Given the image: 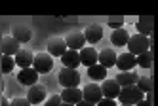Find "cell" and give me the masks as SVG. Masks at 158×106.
Masks as SVG:
<instances>
[{
    "mask_svg": "<svg viewBox=\"0 0 158 106\" xmlns=\"http://www.w3.org/2000/svg\"><path fill=\"white\" fill-rule=\"evenodd\" d=\"M128 53H131V55H141V53H145V51H149L152 45H151V40L147 38V36H143V34H133V36H130V40H128Z\"/></svg>",
    "mask_w": 158,
    "mask_h": 106,
    "instance_id": "6da1fadb",
    "label": "cell"
},
{
    "mask_svg": "<svg viewBox=\"0 0 158 106\" xmlns=\"http://www.w3.org/2000/svg\"><path fill=\"white\" fill-rule=\"evenodd\" d=\"M118 99L122 104H128V106H133L137 104L139 100H143V91L137 87V85H128V87H120V93H118Z\"/></svg>",
    "mask_w": 158,
    "mask_h": 106,
    "instance_id": "7a4b0ae2",
    "label": "cell"
},
{
    "mask_svg": "<svg viewBox=\"0 0 158 106\" xmlns=\"http://www.w3.org/2000/svg\"><path fill=\"white\" fill-rule=\"evenodd\" d=\"M32 68L36 70L38 74H48L53 68V59L50 53H38L35 59H32Z\"/></svg>",
    "mask_w": 158,
    "mask_h": 106,
    "instance_id": "3957f363",
    "label": "cell"
},
{
    "mask_svg": "<svg viewBox=\"0 0 158 106\" xmlns=\"http://www.w3.org/2000/svg\"><path fill=\"white\" fill-rule=\"evenodd\" d=\"M59 84L63 85V89H67V87H78V84H80V74H78V70L63 68L61 72H59Z\"/></svg>",
    "mask_w": 158,
    "mask_h": 106,
    "instance_id": "277c9868",
    "label": "cell"
},
{
    "mask_svg": "<svg viewBox=\"0 0 158 106\" xmlns=\"http://www.w3.org/2000/svg\"><path fill=\"white\" fill-rule=\"evenodd\" d=\"M101 99H103L101 85H97V84H88L82 89V100H88V102H92V104H97Z\"/></svg>",
    "mask_w": 158,
    "mask_h": 106,
    "instance_id": "5b68a950",
    "label": "cell"
},
{
    "mask_svg": "<svg viewBox=\"0 0 158 106\" xmlns=\"http://www.w3.org/2000/svg\"><path fill=\"white\" fill-rule=\"evenodd\" d=\"M17 80H19V84H23V85H35L36 84V80H38V72L32 66L29 68H21V72L17 74Z\"/></svg>",
    "mask_w": 158,
    "mask_h": 106,
    "instance_id": "8992f818",
    "label": "cell"
},
{
    "mask_svg": "<svg viewBox=\"0 0 158 106\" xmlns=\"http://www.w3.org/2000/svg\"><path fill=\"white\" fill-rule=\"evenodd\" d=\"M114 66L120 68V72H130V70L135 66V55H131V53L116 55V63H114Z\"/></svg>",
    "mask_w": 158,
    "mask_h": 106,
    "instance_id": "52a82bcc",
    "label": "cell"
},
{
    "mask_svg": "<svg viewBox=\"0 0 158 106\" xmlns=\"http://www.w3.org/2000/svg\"><path fill=\"white\" fill-rule=\"evenodd\" d=\"M65 44H67V48H69V49H73V51H78V49H82V48H86V40H84V34H82V32H71L69 36H67Z\"/></svg>",
    "mask_w": 158,
    "mask_h": 106,
    "instance_id": "ba28073f",
    "label": "cell"
},
{
    "mask_svg": "<svg viewBox=\"0 0 158 106\" xmlns=\"http://www.w3.org/2000/svg\"><path fill=\"white\" fill-rule=\"evenodd\" d=\"M44 99H46V87H44V85H38V84L31 85V89H29V93H27V100H29L31 104H38V102H42Z\"/></svg>",
    "mask_w": 158,
    "mask_h": 106,
    "instance_id": "9c48e42d",
    "label": "cell"
},
{
    "mask_svg": "<svg viewBox=\"0 0 158 106\" xmlns=\"http://www.w3.org/2000/svg\"><path fill=\"white\" fill-rule=\"evenodd\" d=\"M61 102H69V104H78L82 100V91L78 89V87H67L63 89L61 93Z\"/></svg>",
    "mask_w": 158,
    "mask_h": 106,
    "instance_id": "30bf717a",
    "label": "cell"
},
{
    "mask_svg": "<svg viewBox=\"0 0 158 106\" xmlns=\"http://www.w3.org/2000/svg\"><path fill=\"white\" fill-rule=\"evenodd\" d=\"M101 93H103L105 99H112V100H114L118 97V93H120V85L116 84V80H105L103 85H101Z\"/></svg>",
    "mask_w": 158,
    "mask_h": 106,
    "instance_id": "8fae6325",
    "label": "cell"
},
{
    "mask_svg": "<svg viewBox=\"0 0 158 106\" xmlns=\"http://www.w3.org/2000/svg\"><path fill=\"white\" fill-rule=\"evenodd\" d=\"M61 61H63V68H73V70H76L78 65H80V55H78V51L67 49L61 55Z\"/></svg>",
    "mask_w": 158,
    "mask_h": 106,
    "instance_id": "7c38bea8",
    "label": "cell"
},
{
    "mask_svg": "<svg viewBox=\"0 0 158 106\" xmlns=\"http://www.w3.org/2000/svg\"><path fill=\"white\" fill-rule=\"evenodd\" d=\"M78 55H80V65H84L88 68L97 65V51L94 48H82Z\"/></svg>",
    "mask_w": 158,
    "mask_h": 106,
    "instance_id": "4fadbf2b",
    "label": "cell"
},
{
    "mask_svg": "<svg viewBox=\"0 0 158 106\" xmlns=\"http://www.w3.org/2000/svg\"><path fill=\"white\" fill-rule=\"evenodd\" d=\"M101 38H103V27L101 25H89L84 32V40L89 44H97Z\"/></svg>",
    "mask_w": 158,
    "mask_h": 106,
    "instance_id": "5bb4252c",
    "label": "cell"
},
{
    "mask_svg": "<svg viewBox=\"0 0 158 106\" xmlns=\"http://www.w3.org/2000/svg\"><path fill=\"white\" fill-rule=\"evenodd\" d=\"M48 51L52 57H61L65 51H67V44L63 38H52L48 42Z\"/></svg>",
    "mask_w": 158,
    "mask_h": 106,
    "instance_id": "9a60e30c",
    "label": "cell"
},
{
    "mask_svg": "<svg viewBox=\"0 0 158 106\" xmlns=\"http://www.w3.org/2000/svg\"><path fill=\"white\" fill-rule=\"evenodd\" d=\"M32 53L31 51H27V49H19L15 55H14V63L17 65V66H21V68H29V66H32Z\"/></svg>",
    "mask_w": 158,
    "mask_h": 106,
    "instance_id": "2e32d148",
    "label": "cell"
},
{
    "mask_svg": "<svg viewBox=\"0 0 158 106\" xmlns=\"http://www.w3.org/2000/svg\"><path fill=\"white\" fill-rule=\"evenodd\" d=\"M97 61H99L101 66L110 68V66H114V63H116V53L112 51V49H103L97 55Z\"/></svg>",
    "mask_w": 158,
    "mask_h": 106,
    "instance_id": "e0dca14e",
    "label": "cell"
},
{
    "mask_svg": "<svg viewBox=\"0 0 158 106\" xmlns=\"http://www.w3.org/2000/svg\"><path fill=\"white\" fill-rule=\"evenodd\" d=\"M137 78H139V76L130 70V72H120L114 80H116V84H118L120 87H128V85H135V84H137Z\"/></svg>",
    "mask_w": 158,
    "mask_h": 106,
    "instance_id": "ac0fdd59",
    "label": "cell"
},
{
    "mask_svg": "<svg viewBox=\"0 0 158 106\" xmlns=\"http://www.w3.org/2000/svg\"><path fill=\"white\" fill-rule=\"evenodd\" d=\"M19 51V42L14 40L12 36H6L2 40V55H10V57H14L15 53Z\"/></svg>",
    "mask_w": 158,
    "mask_h": 106,
    "instance_id": "d6986e66",
    "label": "cell"
},
{
    "mask_svg": "<svg viewBox=\"0 0 158 106\" xmlns=\"http://www.w3.org/2000/svg\"><path fill=\"white\" fill-rule=\"evenodd\" d=\"M110 40H112V44H114V45L122 48V45H126V44H128L130 34H128V30H126V29H116L114 32L110 34Z\"/></svg>",
    "mask_w": 158,
    "mask_h": 106,
    "instance_id": "ffe728a7",
    "label": "cell"
},
{
    "mask_svg": "<svg viewBox=\"0 0 158 106\" xmlns=\"http://www.w3.org/2000/svg\"><path fill=\"white\" fill-rule=\"evenodd\" d=\"M31 36H32V32H31V29L29 27H23V25H19V27H15L14 29V40H17L19 44L21 42H29L31 40Z\"/></svg>",
    "mask_w": 158,
    "mask_h": 106,
    "instance_id": "44dd1931",
    "label": "cell"
},
{
    "mask_svg": "<svg viewBox=\"0 0 158 106\" xmlns=\"http://www.w3.org/2000/svg\"><path fill=\"white\" fill-rule=\"evenodd\" d=\"M88 76L94 78V80H105V78H107V68L101 66V65L97 63V65H94V66L88 68Z\"/></svg>",
    "mask_w": 158,
    "mask_h": 106,
    "instance_id": "7402d4cb",
    "label": "cell"
},
{
    "mask_svg": "<svg viewBox=\"0 0 158 106\" xmlns=\"http://www.w3.org/2000/svg\"><path fill=\"white\" fill-rule=\"evenodd\" d=\"M137 30H139V34H143V36L151 34L152 32V17H141L137 21Z\"/></svg>",
    "mask_w": 158,
    "mask_h": 106,
    "instance_id": "603a6c76",
    "label": "cell"
},
{
    "mask_svg": "<svg viewBox=\"0 0 158 106\" xmlns=\"http://www.w3.org/2000/svg\"><path fill=\"white\" fill-rule=\"evenodd\" d=\"M135 65H139L141 68H151L152 66V51L149 49V51L137 55V57H135Z\"/></svg>",
    "mask_w": 158,
    "mask_h": 106,
    "instance_id": "cb8c5ba5",
    "label": "cell"
},
{
    "mask_svg": "<svg viewBox=\"0 0 158 106\" xmlns=\"http://www.w3.org/2000/svg\"><path fill=\"white\" fill-rule=\"evenodd\" d=\"M15 63H14V57H10V55H2V63H0V68H2V72L4 74H10L14 70Z\"/></svg>",
    "mask_w": 158,
    "mask_h": 106,
    "instance_id": "d4e9b609",
    "label": "cell"
},
{
    "mask_svg": "<svg viewBox=\"0 0 158 106\" xmlns=\"http://www.w3.org/2000/svg\"><path fill=\"white\" fill-rule=\"evenodd\" d=\"M135 85H137L143 93H151L152 91V80L151 78H137V84Z\"/></svg>",
    "mask_w": 158,
    "mask_h": 106,
    "instance_id": "484cf974",
    "label": "cell"
},
{
    "mask_svg": "<svg viewBox=\"0 0 158 106\" xmlns=\"http://www.w3.org/2000/svg\"><path fill=\"white\" fill-rule=\"evenodd\" d=\"M59 104H61V97L59 95H52L46 100V104H44V106H59Z\"/></svg>",
    "mask_w": 158,
    "mask_h": 106,
    "instance_id": "4316f807",
    "label": "cell"
},
{
    "mask_svg": "<svg viewBox=\"0 0 158 106\" xmlns=\"http://www.w3.org/2000/svg\"><path fill=\"white\" fill-rule=\"evenodd\" d=\"M109 25H110L112 29H114V30H116V29H122V25H124V19H122V17H116V19H110V21H109Z\"/></svg>",
    "mask_w": 158,
    "mask_h": 106,
    "instance_id": "83f0119b",
    "label": "cell"
},
{
    "mask_svg": "<svg viewBox=\"0 0 158 106\" xmlns=\"http://www.w3.org/2000/svg\"><path fill=\"white\" fill-rule=\"evenodd\" d=\"M10 106H31V102L27 99H14L10 102Z\"/></svg>",
    "mask_w": 158,
    "mask_h": 106,
    "instance_id": "f1b7e54d",
    "label": "cell"
},
{
    "mask_svg": "<svg viewBox=\"0 0 158 106\" xmlns=\"http://www.w3.org/2000/svg\"><path fill=\"white\" fill-rule=\"evenodd\" d=\"M95 106H116V102L112 100V99H105V97H103V99H101V100L95 104Z\"/></svg>",
    "mask_w": 158,
    "mask_h": 106,
    "instance_id": "f546056e",
    "label": "cell"
},
{
    "mask_svg": "<svg viewBox=\"0 0 158 106\" xmlns=\"http://www.w3.org/2000/svg\"><path fill=\"white\" fill-rule=\"evenodd\" d=\"M133 106H152V102H149V100H145V99H143V100H139L137 104H133Z\"/></svg>",
    "mask_w": 158,
    "mask_h": 106,
    "instance_id": "4dcf8cb0",
    "label": "cell"
},
{
    "mask_svg": "<svg viewBox=\"0 0 158 106\" xmlns=\"http://www.w3.org/2000/svg\"><path fill=\"white\" fill-rule=\"evenodd\" d=\"M76 106H95V104H92V102H88V100H80Z\"/></svg>",
    "mask_w": 158,
    "mask_h": 106,
    "instance_id": "1f68e13d",
    "label": "cell"
},
{
    "mask_svg": "<svg viewBox=\"0 0 158 106\" xmlns=\"http://www.w3.org/2000/svg\"><path fill=\"white\" fill-rule=\"evenodd\" d=\"M0 106H10V102L6 99H2V100H0Z\"/></svg>",
    "mask_w": 158,
    "mask_h": 106,
    "instance_id": "d6a6232c",
    "label": "cell"
},
{
    "mask_svg": "<svg viewBox=\"0 0 158 106\" xmlns=\"http://www.w3.org/2000/svg\"><path fill=\"white\" fill-rule=\"evenodd\" d=\"M59 106H76V104H69V102H61Z\"/></svg>",
    "mask_w": 158,
    "mask_h": 106,
    "instance_id": "836d02e7",
    "label": "cell"
},
{
    "mask_svg": "<svg viewBox=\"0 0 158 106\" xmlns=\"http://www.w3.org/2000/svg\"><path fill=\"white\" fill-rule=\"evenodd\" d=\"M120 106H128V104H120Z\"/></svg>",
    "mask_w": 158,
    "mask_h": 106,
    "instance_id": "e575fe53",
    "label": "cell"
}]
</instances>
